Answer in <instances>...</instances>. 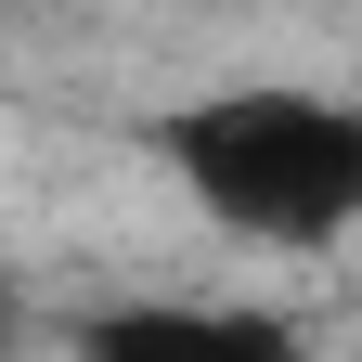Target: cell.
I'll return each mask as SVG.
<instances>
[{
    "mask_svg": "<svg viewBox=\"0 0 362 362\" xmlns=\"http://www.w3.org/2000/svg\"><path fill=\"white\" fill-rule=\"evenodd\" d=\"M168 168L233 246L324 259L362 233V104L324 78H233L168 117Z\"/></svg>",
    "mask_w": 362,
    "mask_h": 362,
    "instance_id": "obj_1",
    "label": "cell"
}]
</instances>
